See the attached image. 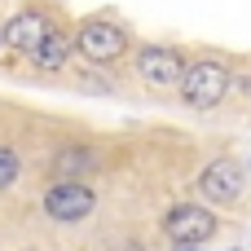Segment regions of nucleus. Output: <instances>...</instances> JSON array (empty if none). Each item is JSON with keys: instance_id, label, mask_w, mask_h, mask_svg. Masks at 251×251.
Masks as SVG:
<instances>
[{"instance_id": "nucleus-1", "label": "nucleus", "mask_w": 251, "mask_h": 251, "mask_svg": "<svg viewBox=\"0 0 251 251\" xmlns=\"http://www.w3.org/2000/svg\"><path fill=\"white\" fill-rule=\"evenodd\" d=\"M234 88V71L221 57H190L185 75H181V101L190 110H216Z\"/></svg>"}, {"instance_id": "nucleus-2", "label": "nucleus", "mask_w": 251, "mask_h": 251, "mask_svg": "<svg viewBox=\"0 0 251 251\" xmlns=\"http://www.w3.org/2000/svg\"><path fill=\"white\" fill-rule=\"evenodd\" d=\"M185 66H190V57H185L181 49H172V44H141V49L132 53V71H137V79H141L150 93H172V88H181Z\"/></svg>"}, {"instance_id": "nucleus-3", "label": "nucleus", "mask_w": 251, "mask_h": 251, "mask_svg": "<svg viewBox=\"0 0 251 251\" xmlns=\"http://www.w3.org/2000/svg\"><path fill=\"white\" fill-rule=\"evenodd\" d=\"M75 53L93 66L119 62L128 53V26H119L115 18H84L75 31Z\"/></svg>"}, {"instance_id": "nucleus-4", "label": "nucleus", "mask_w": 251, "mask_h": 251, "mask_svg": "<svg viewBox=\"0 0 251 251\" xmlns=\"http://www.w3.org/2000/svg\"><path fill=\"white\" fill-rule=\"evenodd\" d=\"M216 229H221V221H216V212L203 207V203H176V207L163 216V234H168L181 251L203 247L207 238H216Z\"/></svg>"}, {"instance_id": "nucleus-5", "label": "nucleus", "mask_w": 251, "mask_h": 251, "mask_svg": "<svg viewBox=\"0 0 251 251\" xmlns=\"http://www.w3.org/2000/svg\"><path fill=\"white\" fill-rule=\"evenodd\" d=\"M243 185H247V168H243L238 159H229V154L212 159V163L199 172V194H203L207 203H216V207H234V203L243 199Z\"/></svg>"}, {"instance_id": "nucleus-6", "label": "nucleus", "mask_w": 251, "mask_h": 251, "mask_svg": "<svg viewBox=\"0 0 251 251\" xmlns=\"http://www.w3.org/2000/svg\"><path fill=\"white\" fill-rule=\"evenodd\" d=\"M93 207H97V194L88 185H79V181H53L44 190V212L57 225H75V221L93 216Z\"/></svg>"}, {"instance_id": "nucleus-7", "label": "nucleus", "mask_w": 251, "mask_h": 251, "mask_svg": "<svg viewBox=\"0 0 251 251\" xmlns=\"http://www.w3.org/2000/svg\"><path fill=\"white\" fill-rule=\"evenodd\" d=\"M49 31H53V18L44 9H22L4 22V49H13L22 57H35V49L49 40Z\"/></svg>"}, {"instance_id": "nucleus-8", "label": "nucleus", "mask_w": 251, "mask_h": 251, "mask_svg": "<svg viewBox=\"0 0 251 251\" xmlns=\"http://www.w3.org/2000/svg\"><path fill=\"white\" fill-rule=\"evenodd\" d=\"M88 172H97V150H88V146H62L53 154V176L57 181H79Z\"/></svg>"}, {"instance_id": "nucleus-9", "label": "nucleus", "mask_w": 251, "mask_h": 251, "mask_svg": "<svg viewBox=\"0 0 251 251\" xmlns=\"http://www.w3.org/2000/svg\"><path fill=\"white\" fill-rule=\"evenodd\" d=\"M71 49H75V40H71L66 31H57V26H53V31H49V40H44V44L35 49V57H31V62H35V71L53 75V71H62V66H66Z\"/></svg>"}, {"instance_id": "nucleus-10", "label": "nucleus", "mask_w": 251, "mask_h": 251, "mask_svg": "<svg viewBox=\"0 0 251 251\" xmlns=\"http://www.w3.org/2000/svg\"><path fill=\"white\" fill-rule=\"evenodd\" d=\"M18 176H22V159H18V150L0 146V190H9Z\"/></svg>"}, {"instance_id": "nucleus-11", "label": "nucleus", "mask_w": 251, "mask_h": 251, "mask_svg": "<svg viewBox=\"0 0 251 251\" xmlns=\"http://www.w3.org/2000/svg\"><path fill=\"white\" fill-rule=\"evenodd\" d=\"M0 44H4V26H0Z\"/></svg>"}]
</instances>
